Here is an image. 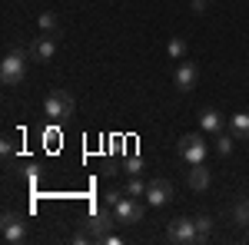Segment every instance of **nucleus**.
<instances>
[{"instance_id":"f257e3e1","label":"nucleus","mask_w":249,"mask_h":245,"mask_svg":"<svg viewBox=\"0 0 249 245\" xmlns=\"http://www.w3.org/2000/svg\"><path fill=\"white\" fill-rule=\"evenodd\" d=\"M23 76H27V57H23V50H7L3 53V63H0V80H3V86L7 90H14L23 83Z\"/></svg>"},{"instance_id":"f03ea898","label":"nucleus","mask_w":249,"mask_h":245,"mask_svg":"<svg viewBox=\"0 0 249 245\" xmlns=\"http://www.w3.org/2000/svg\"><path fill=\"white\" fill-rule=\"evenodd\" d=\"M43 110H47L50 119H67V116H73V110H77V99L67 93V90H53V93H47V99H43Z\"/></svg>"},{"instance_id":"7ed1b4c3","label":"nucleus","mask_w":249,"mask_h":245,"mask_svg":"<svg viewBox=\"0 0 249 245\" xmlns=\"http://www.w3.org/2000/svg\"><path fill=\"white\" fill-rule=\"evenodd\" d=\"M206 136L203 132H186V136H179V159H186L190 166L196 163H203L206 159Z\"/></svg>"},{"instance_id":"20e7f679","label":"nucleus","mask_w":249,"mask_h":245,"mask_svg":"<svg viewBox=\"0 0 249 245\" xmlns=\"http://www.w3.org/2000/svg\"><path fill=\"white\" fill-rule=\"evenodd\" d=\"M166 239L176 242V245H199V242H203L193 219H173L170 226H166Z\"/></svg>"},{"instance_id":"39448f33","label":"nucleus","mask_w":249,"mask_h":245,"mask_svg":"<svg viewBox=\"0 0 249 245\" xmlns=\"http://www.w3.org/2000/svg\"><path fill=\"white\" fill-rule=\"evenodd\" d=\"M113 226H116L113 209H110V212H103V209H100V212H93V215L83 222V229L90 232V239H93V242H107V235L113 232Z\"/></svg>"},{"instance_id":"423d86ee","label":"nucleus","mask_w":249,"mask_h":245,"mask_svg":"<svg viewBox=\"0 0 249 245\" xmlns=\"http://www.w3.org/2000/svg\"><path fill=\"white\" fill-rule=\"evenodd\" d=\"M113 219H116V222H123V226L140 222V219H143V202H140L136 196H123V199L113 206Z\"/></svg>"},{"instance_id":"0eeeda50","label":"nucleus","mask_w":249,"mask_h":245,"mask_svg":"<svg viewBox=\"0 0 249 245\" xmlns=\"http://www.w3.org/2000/svg\"><path fill=\"white\" fill-rule=\"evenodd\" d=\"M0 235H3V242L17 245L27 239V226H23V219H20L17 212H3V219H0Z\"/></svg>"},{"instance_id":"6e6552de","label":"nucleus","mask_w":249,"mask_h":245,"mask_svg":"<svg viewBox=\"0 0 249 245\" xmlns=\"http://www.w3.org/2000/svg\"><path fill=\"white\" fill-rule=\"evenodd\" d=\"M143 199H146L153 209L170 206V199H173V182H170V179H153V182L146 186V196H143Z\"/></svg>"},{"instance_id":"1a4fd4ad","label":"nucleus","mask_w":249,"mask_h":245,"mask_svg":"<svg viewBox=\"0 0 249 245\" xmlns=\"http://www.w3.org/2000/svg\"><path fill=\"white\" fill-rule=\"evenodd\" d=\"M196 80H199V66L186 60V63L176 66V73H173V86H176L179 93H190L193 86H196Z\"/></svg>"},{"instance_id":"9d476101","label":"nucleus","mask_w":249,"mask_h":245,"mask_svg":"<svg viewBox=\"0 0 249 245\" xmlns=\"http://www.w3.org/2000/svg\"><path fill=\"white\" fill-rule=\"evenodd\" d=\"M30 57L37 60V63H50V60L57 57V37L53 33H47V37H40L34 47H30Z\"/></svg>"},{"instance_id":"9b49d317","label":"nucleus","mask_w":249,"mask_h":245,"mask_svg":"<svg viewBox=\"0 0 249 245\" xmlns=\"http://www.w3.org/2000/svg\"><path fill=\"white\" fill-rule=\"evenodd\" d=\"M223 126H226V119H223L219 110H203L199 113V130L203 132H223Z\"/></svg>"},{"instance_id":"f8f14e48","label":"nucleus","mask_w":249,"mask_h":245,"mask_svg":"<svg viewBox=\"0 0 249 245\" xmlns=\"http://www.w3.org/2000/svg\"><path fill=\"white\" fill-rule=\"evenodd\" d=\"M210 182H213L210 169H206L203 163H196V166L190 169V189L193 192H203V189H210Z\"/></svg>"},{"instance_id":"ddd939ff","label":"nucleus","mask_w":249,"mask_h":245,"mask_svg":"<svg viewBox=\"0 0 249 245\" xmlns=\"http://www.w3.org/2000/svg\"><path fill=\"white\" fill-rule=\"evenodd\" d=\"M230 126H232V136L236 139H249V113H232Z\"/></svg>"},{"instance_id":"4468645a","label":"nucleus","mask_w":249,"mask_h":245,"mask_svg":"<svg viewBox=\"0 0 249 245\" xmlns=\"http://www.w3.org/2000/svg\"><path fill=\"white\" fill-rule=\"evenodd\" d=\"M37 23H40V30H43V33H53V37H57V30H60L57 14H50V10H47V14H40V17H37Z\"/></svg>"},{"instance_id":"2eb2a0df","label":"nucleus","mask_w":249,"mask_h":245,"mask_svg":"<svg viewBox=\"0 0 249 245\" xmlns=\"http://www.w3.org/2000/svg\"><path fill=\"white\" fill-rule=\"evenodd\" d=\"M232 226H239V229L249 226V202H236L232 206Z\"/></svg>"},{"instance_id":"dca6fc26","label":"nucleus","mask_w":249,"mask_h":245,"mask_svg":"<svg viewBox=\"0 0 249 245\" xmlns=\"http://www.w3.org/2000/svg\"><path fill=\"white\" fill-rule=\"evenodd\" d=\"M193 222H196V232H199V239L206 242V239H210V232H213V219H210V215H196Z\"/></svg>"},{"instance_id":"f3484780","label":"nucleus","mask_w":249,"mask_h":245,"mask_svg":"<svg viewBox=\"0 0 249 245\" xmlns=\"http://www.w3.org/2000/svg\"><path fill=\"white\" fill-rule=\"evenodd\" d=\"M166 50H170V57H173V60H183V57H186V40H183V37H173Z\"/></svg>"},{"instance_id":"a211bd4d","label":"nucleus","mask_w":249,"mask_h":245,"mask_svg":"<svg viewBox=\"0 0 249 245\" xmlns=\"http://www.w3.org/2000/svg\"><path fill=\"white\" fill-rule=\"evenodd\" d=\"M146 186H150V182H143L140 176H133V179L126 182V196H136V199H140V196H146Z\"/></svg>"},{"instance_id":"6ab92c4d","label":"nucleus","mask_w":249,"mask_h":245,"mask_svg":"<svg viewBox=\"0 0 249 245\" xmlns=\"http://www.w3.org/2000/svg\"><path fill=\"white\" fill-rule=\"evenodd\" d=\"M216 152H219V156H230V152H232V136L216 132Z\"/></svg>"},{"instance_id":"aec40b11","label":"nucleus","mask_w":249,"mask_h":245,"mask_svg":"<svg viewBox=\"0 0 249 245\" xmlns=\"http://www.w3.org/2000/svg\"><path fill=\"white\" fill-rule=\"evenodd\" d=\"M126 172H130V176H140V172H143V159H140V156H130V159H126Z\"/></svg>"},{"instance_id":"412c9836","label":"nucleus","mask_w":249,"mask_h":245,"mask_svg":"<svg viewBox=\"0 0 249 245\" xmlns=\"http://www.w3.org/2000/svg\"><path fill=\"white\" fill-rule=\"evenodd\" d=\"M14 149H17V143H14V136L7 132V136H3V143H0V152H3V156H14Z\"/></svg>"},{"instance_id":"4be33fe9","label":"nucleus","mask_w":249,"mask_h":245,"mask_svg":"<svg viewBox=\"0 0 249 245\" xmlns=\"http://www.w3.org/2000/svg\"><path fill=\"white\" fill-rule=\"evenodd\" d=\"M123 196H126V192H120V189H110V192H107V196H103V199H107V206L113 209L116 202H120V199H123Z\"/></svg>"},{"instance_id":"5701e85b","label":"nucleus","mask_w":249,"mask_h":245,"mask_svg":"<svg viewBox=\"0 0 249 245\" xmlns=\"http://www.w3.org/2000/svg\"><path fill=\"white\" fill-rule=\"evenodd\" d=\"M190 10L193 14H206V0H190Z\"/></svg>"},{"instance_id":"b1692460","label":"nucleus","mask_w":249,"mask_h":245,"mask_svg":"<svg viewBox=\"0 0 249 245\" xmlns=\"http://www.w3.org/2000/svg\"><path fill=\"white\" fill-rule=\"evenodd\" d=\"M246 239H249V226H246Z\"/></svg>"},{"instance_id":"393cba45","label":"nucleus","mask_w":249,"mask_h":245,"mask_svg":"<svg viewBox=\"0 0 249 245\" xmlns=\"http://www.w3.org/2000/svg\"><path fill=\"white\" fill-rule=\"evenodd\" d=\"M246 202H249V196H246Z\"/></svg>"}]
</instances>
